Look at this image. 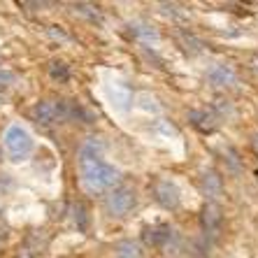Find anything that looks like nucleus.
<instances>
[{
    "mask_svg": "<svg viewBox=\"0 0 258 258\" xmlns=\"http://www.w3.org/2000/svg\"><path fill=\"white\" fill-rule=\"evenodd\" d=\"M79 177H82V186L89 193H102L112 188L119 181V170L109 165L102 158V142L98 138H89L77 154Z\"/></svg>",
    "mask_w": 258,
    "mask_h": 258,
    "instance_id": "nucleus-1",
    "label": "nucleus"
},
{
    "mask_svg": "<svg viewBox=\"0 0 258 258\" xmlns=\"http://www.w3.org/2000/svg\"><path fill=\"white\" fill-rule=\"evenodd\" d=\"M5 149L7 154L12 156V161H26L30 156V151H33V138H30V133L21 126H10L5 131Z\"/></svg>",
    "mask_w": 258,
    "mask_h": 258,
    "instance_id": "nucleus-2",
    "label": "nucleus"
},
{
    "mask_svg": "<svg viewBox=\"0 0 258 258\" xmlns=\"http://www.w3.org/2000/svg\"><path fill=\"white\" fill-rule=\"evenodd\" d=\"M142 237H144V242H147L149 246L165 249L168 253H170V249L179 242L177 230H174L172 226H168V223H158V226H149V228H144Z\"/></svg>",
    "mask_w": 258,
    "mask_h": 258,
    "instance_id": "nucleus-3",
    "label": "nucleus"
},
{
    "mask_svg": "<svg viewBox=\"0 0 258 258\" xmlns=\"http://www.w3.org/2000/svg\"><path fill=\"white\" fill-rule=\"evenodd\" d=\"M138 198H135V191L131 186H119V188H112L107 196V212L112 216H126L128 212L135 207Z\"/></svg>",
    "mask_w": 258,
    "mask_h": 258,
    "instance_id": "nucleus-4",
    "label": "nucleus"
},
{
    "mask_svg": "<svg viewBox=\"0 0 258 258\" xmlns=\"http://www.w3.org/2000/svg\"><path fill=\"white\" fill-rule=\"evenodd\" d=\"M154 198L158 200L161 207L174 210V207H179V188L174 186V181L161 177V179L154 181Z\"/></svg>",
    "mask_w": 258,
    "mask_h": 258,
    "instance_id": "nucleus-5",
    "label": "nucleus"
},
{
    "mask_svg": "<svg viewBox=\"0 0 258 258\" xmlns=\"http://www.w3.org/2000/svg\"><path fill=\"white\" fill-rule=\"evenodd\" d=\"M207 82L214 86H233L235 84V70L226 63H216L207 70Z\"/></svg>",
    "mask_w": 258,
    "mask_h": 258,
    "instance_id": "nucleus-6",
    "label": "nucleus"
},
{
    "mask_svg": "<svg viewBox=\"0 0 258 258\" xmlns=\"http://www.w3.org/2000/svg\"><path fill=\"white\" fill-rule=\"evenodd\" d=\"M203 228L210 235H216V230L221 228V212L216 205H207L203 210Z\"/></svg>",
    "mask_w": 258,
    "mask_h": 258,
    "instance_id": "nucleus-7",
    "label": "nucleus"
},
{
    "mask_svg": "<svg viewBox=\"0 0 258 258\" xmlns=\"http://www.w3.org/2000/svg\"><path fill=\"white\" fill-rule=\"evenodd\" d=\"M200 186H203V193L207 198H216L221 193V177L214 172V170H207L200 177Z\"/></svg>",
    "mask_w": 258,
    "mask_h": 258,
    "instance_id": "nucleus-8",
    "label": "nucleus"
},
{
    "mask_svg": "<svg viewBox=\"0 0 258 258\" xmlns=\"http://www.w3.org/2000/svg\"><path fill=\"white\" fill-rule=\"evenodd\" d=\"M188 119H191V123L196 128H200L203 133H210V131H214V126H216V114L214 112H200V109H196V112H191L188 114Z\"/></svg>",
    "mask_w": 258,
    "mask_h": 258,
    "instance_id": "nucleus-9",
    "label": "nucleus"
},
{
    "mask_svg": "<svg viewBox=\"0 0 258 258\" xmlns=\"http://www.w3.org/2000/svg\"><path fill=\"white\" fill-rule=\"evenodd\" d=\"M131 28V33L135 37H138L140 42H147V44H151V42H158V33H156V28H151L149 24H142V21H135V24H131L128 26Z\"/></svg>",
    "mask_w": 258,
    "mask_h": 258,
    "instance_id": "nucleus-10",
    "label": "nucleus"
},
{
    "mask_svg": "<svg viewBox=\"0 0 258 258\" xmlns=\"http://www.w3.org/2000/svg\"><path fill=\"white\" fill-rule=\"evenodd\" d=\"M116 256L119 258H142V246L133 240H123L116 244Z\"/></svg>",
    "mask_w": 258,
    "mask_h": 258,
    "instance_id": "nucleus-11",
    "label": "nucleus"
},
{
    "mask_svg": "<svg viewBox=\"0 0 258 258\" xmlns=\"http://www.w3.org/2000/svg\"><path fill=\"white\" fill-rule=\"evenodd\" d=\"M112 98H114L116 107H119V109H126V107H128V100H131V93H128L126 86L116 82L114 89H112Z\"/></svg>",
    "mask_w": 258,
    "mask_h": 258,
    "instance_id": "nucleus-12",
    "label": "nucleus"
},
{
    "mask_svg": "<svg viewBox=\"0 0 258 258\" xmlns=\"http://www.w3.org/2000/svg\"><path fill=\"white\" fill-rule=\"evenodd\" d=\"M138 102H140V107L147 109V112H161V105H158L156 98H151L149 93H140Z\"/></svg>",
    "mask_w": 258,
    "mask_h": 258,
    "instance_id": "nucleus-13",
    "label": "nucleus"
},
{
    "mask_svg": "<svg viewBox=\"0 0 258 258\" xmlns=\"http://www.w3.org/2000/svg\"><path fill=\"white\" fill-rule=\"evenodd\" d=\"M75 223H77L79 230H86V210L82 203L75 205Z\"/></svg>",
    "mask_w": 258,
    "mask_h": 258,
    "instance_id": "nucleus-14",
    "label": "nucleus"
},
{
    "mask_svg": "<svg viewBox=\"0 0 258 258\" xmlns=\"http://www.w3.org/2000/svg\"><path fill=\"white\" fill-rule=\"evenodd\" d=\"M51 77H54V79H63V82H66V79H68V68L63 66V63H54V66H51Z\"/></svg>",
    "mask_w": 258,
    "mask_h": 258,
    "instance_id": "nucleus-15",
    "label": "nucleus"
},
{
    "mask_svg": "<svg viewBox=\"0 0 258 258\" xmlns=\"http://www.w3.org/2000/svg\"><path fill=\"white\" fill-rule=\"evenodd\" d=\"M251 144H253V151L258 154V133H253V138H251Z\"/></svg>",
    "mask_w": 258,
    "mask_h": 258,
    "instance_id": "nucleus-16",
    "label": "nucleus"
}]
</instances>
